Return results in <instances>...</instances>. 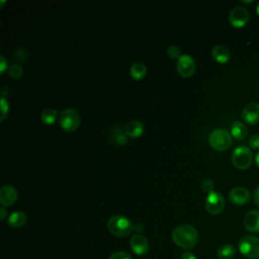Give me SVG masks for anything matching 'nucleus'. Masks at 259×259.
<instances>
[{
  "instance_id": "f257e3e1",
  "label": "nucleus",
  "mask_w": 259,
  "mask_h": 259,
  "mask_svg": "<svg viewBox=\"0 0 259 259\" xmlns=\"http://www.w3.org/2000/svg\"><path fill=\"white\" fill-rule=\"evenodd\" d=\"M173 242L180 248L192 249L198 242V233L196 229L189 224H180L172 231Z\"/></svg>"
},
{
  "instance_id": "f03ea898",
  "label": "nucleus",
  "mask_w": 259,
  "mask_h": 259,
  "mask_svg": "<svg viewBox=\"0 0 259 259\" xmlns=\"http://www.w3.org/2000/svg\"><path fill=\"white\" fill-rule=\"evenodd\" d=\"M107 229L116 237H126L134 231V225L127 218L116 214L108 220Z\"/></svg>"
},
{
  "instance_id": "7ed1b4c3",
  "label": "nucleus",
  "mask_w": 259,
  "mask_h": 259,
  "mask_svg": "<svg viewBox=\"0 0 259 259\" xmlns=\"http://www.w3.org/2000/svg\"><path fill=\"white\" fill-rule=\"evenodd\" d=\"M240 253L249 259L259 258V238L254 235H245L239 241Z\"/></svg>"
},
{
  "instance_id": "20e7f679",
  "label": "nucleus",
  "mask_w": 259,
  "mask_h": 259,
  "mask_svg": "<svg viewBox=\"0 0 259 259\" xmlns=\"http://www.w3.org/2000/svg\"><path fill=\"white\" fill-rule=\"evenodd\" d=\"M208 143L212 149L225 151L229 149L232 144V135L225 128H215L210 133Z\"/></svg>"
},
{
  "instance_id": "39448f33",
  "label": "nucleus",
  "mask_w": 259,
  "mask_h": 259,
  "mask_svg": "<svg viewBox=\"0 0 259 259\" xmlns=\"http://www.w3.org/2000/svg\"><path fill=\"white\" fill-rule=\"evenodd\" d=\"M232 163L239 170L249 168L253 162V155L249 147L239 146L232 153Z\"/></svg>"
},
{
  "instance_id": "423d86ee",
  "label": "nucleus",
  "mask_w": 259,
  "mask_h": 259,
  "mask_svg": "<svg viewBox=\"0 0 259 259\" xmlns=\"http://www.w3.org/2000/svg\"><path fill=\"white\" fill-rule=\"evenodd\" d=\"M59 122L64 131L74 132L79 127L81 123V117L75 108H66L60 113Z\"/></svg>"
},
{
  "instance_id": "0eeeda50",
  "label": "nucleus",
  "mask_w": 259,
  "mask_h": 259,
  "mask_svg": "<svg viewBox=\"0 0 259 259\" xmlns=\"http://www.w3.org/2000/svg\"><path fill=\"white\" fill-rule=\"evenodd\" d=\"M205 209L210 214H220L225 208V198L218 191H211L207 194L204 201Z\"/></svg>"
},
{
  "instance_id": "6e6552de",
  "label": "nucleus",
  "mask_w": 259,
  "mask_h": 259,
  "mask_svg": "<svg viewBox=\"0 0 259 259\" xmlns=\"http://www.w3.org/2000/svg\"><path fill=\"white\" fill-rule=\"evenodd\" d=\"M250 18L249 11L243 6L234 7L229 13V21L234 27H243L245 26Z\"/></svg>"
},
{
  "instance_id": "1a4fd4ad",
  "label": "nucleus",
  "mask_w": 259,
  "mask_h": 259,
  "mask_svg": "<svg viewBox=\"0 0 259 259\" xmlns=\"http://www.w3.org/2000/svg\"><path fill=\"white\" fill-rule=\"evenodd\" d=\"M195 62L190 55H181L177 60V72L180 76L188 78L195 72Z\"/></svg>"
},
{
  "instance_id": "9d476101",
  "label": "nucleus",
  "mask_w": 259,
  "mask_h": 259,
  "mask_svg": "<svg viewBox=\"0 0 259 259\" xmlns=\"http://www.w3.org/2000/svg\"><path fill=\"white\" fill-rule=\"evenodd\" d=\"M250 191L243 186H236L229 192V199L235 205H245L250 201Z\"/></svg>"
},
{
  "instance_id": "9b49d317",
  "label": "nucleus",
  "mask_w": 259,
  "mask_h": 259,
  "mask_svg": "<svg viewBox=\"0 0 259 259\" xmlns=\"http://www.w3.org/2000/svg\"><path fill=\"white\" fill-rule=\"evenodd\" d=\"M242 118L248 124L259 122V102H251L242 110Z\"/></svg>"
},
{
  "instance_id": "f8f14e48",
  "label": "nucleus",
  "mask_w": 259,
  "mask_h": 259,
  "mask_svg": "<svg viewBox=\"0 0 259 259\" xmlns=\"http://www.w3.org/2000/svg\"><path fill=\"white\" fill-rule=\"evenodd\" d=\"M130 246L136 255L142 256L147 254L149 251L148 240L144 236L139 234L132 236V238L130 239Z\"/></svg>"
},
{
  "instance_id": "ddd939ff",
  "label": "nucleus",
  "mask_w": 259,
  "mask_h": 259,
  "mask_svg": "<svg viewBox=\"0 0 259 259\" xmlns=\"http://www.w3.org/2000/svg\"><path fill=\"white\" fill-rule=\"evenodd\" d=\"M17 199V190L12 185H4L0 189V203L2 206H11Z\"/></svg>"
},
{
  "instance_id": "4468645a",
  "label": "nucleus",
  "mask_w": 259,
  "mask_h": 259,
  "mask_svg": "<svg viewBox=\"0 0 259 259\" xmlns=\"http://www.w3.org/2000/svg\"><path fill=\"white\" fill-rule=\"evenodd\" d=\"M245 229L253 234L259 233V209H252L248 211L243 220Z\"/></svg>"
},
{
  "instance_id": "2eb2a0df",
  "label": "nucleus",
  "mask_w": 259,
  "mask_h": 259,
  "mask_svg": "<svg viewBox=\"0 0 259 259\" xmlns=\"http://www.w3.org/2000/svg\"><path fill=\"white\" fill-rule=\"evenodd\" d=\"M211 57L218 63L225 64L230 60L231 53L227 47H225L223 45H218V46L213 47V49L211 51Z\"/></svg>"
},
{
  "instance_id": "dca6fc26",
  "label": "nucleus",
  "mask_w": 259,
  "mask_h": 259,
  "mask_svg": "<svg viewBox=\"0 0 259 259\" xmlns=\"http://www.w3.org/2000/svg\"><path fill=\"white\" fill-rule=\"evenodd\" d=\"M144 132V125L140 120H132L126 123L124 127V134L126 137L132 139H137L142 136Z\"/></svg>"
},
{
  "instance_id": "f3484780",
  "label": "nucleus",
  "mask_w": 259,
  "mask_h": 259,
  "mask_svg": "<svg viewBox=\"0 0 259 259\" xmlns=\"http://www.w3.org/2000/svg\"><path fill=\"white\" fill-rule=\"evenodd\" d=\"M26 223V214L21 210L13 211L9 217L7 224L12 228H20Z\"/></svg>"
},
{
  "instance_id": "a211bd4d",
  "label": "nucleus",
  "mask_w": 259,
  "mask_h": 259,
  "mask_svg": "<svg viewBox=\"0 0 259 259\" xmlns=\"http://www.w3.org/2000/svg\"><path fill=\"white\" fill-rule=\"evenodd\" d=\"M231 135L237 140H244L248 135L247 126L241 121H234L231 125Z\"/></svg>"
},
{
  "instance_id": "6ab92c4d",
  "label": "nucleus",
  "mask_w": 259,
  "mask_h": 259,
  "mask_svg": "<svg viewBox=\"0 0 259 259\" xmlns=\"http://www.w3.org/2000/svg\"><path fill=\"white\" fill-rule=\"evenodd\" d=\"M130 74L135 80H142L147 75V67L141 62L134 63L130 68Z\"/></svg>"
},
{
  "instance_id": "aec40b11",
  "label": "nucleus",
  "mask_w": 259,
  "mask_h": 259,
  "mask_svg": "<svg viewBox=\"0 0 259 259\" xmlns=\"http://www.w3.org/2000/svg\"><path fill=\"white\" fill-rule=\"evenodd\" d=\"M217 255L220 259H233L236 255V248L232 244H222L217 250Z\"/></svg>"
},
{
  "instance_id": "412c9836",
  "label": "nucleus",
  "mask_w": 259,
  "mask_h": 259,
  "mask_svg": "<svg viewBox=\"0 0 259 259\" xmlns=\"http://www.w3.org/2000/svg\"><path fill=\"white\" fill-rule=\"evenodd\" d=\"M57 116H58V111L55 108H51V107L44 109L40 113L41 121L48 125L53 124L56 121Z\"/></svg>"
},
{
  "instance_id": "4be33fe9",
  "label": "nucleus",
  "mask_w": 259,
  "mask_h": 259,
  "mask_svg": "<svg viewBox=\"0 0 259 259\" xmlns=\"http://www.w3.org/2000/svg\"><path fill=\"white\" fill-rule=\"evenodd\" d=\"M110 137L112 138V141L118 146H124L127 142L126 135L118 127H114L111 130Z\"/></svg>"
},
{
  "instance_id": "5701e85b",
  "label": "nucleus",
  "mask_w": 259,
  "mask_h": 259,
  "mask_svg": "<svg viewBox=\"0 0 259 259\" xmlns=\"http://www.w3.org/2000/svg\"><path fill=\"white\" fill-rule=\"evenodd\" d=\"M7 70L9 76L12 78H20L23 75V68L19 64H12Z\"/></svg>"
},
{
  "instance_id": "b1692460",
  "label": "nucleus",
  "mask_w": 259,
  "mask_h": 259,
  "mask_svg": "<svg viewBox=\"0 0 259 259\" xmlns=\"http://www.w3.org/2000/svg\"><path fill=\"white\" fill-rule=\"evenodd\" d=\"M8 111H9V103L6 100L5 96H2L1 97V117H0L1 121L5 119V117L8 114Z\"/></svg>"
},
{
  "instance_id": "393cba45",
  "label": "nucleus",
  "mask_w": 259,
  "mask_h": 259,
  "mask_svg": "<svg viewBox=\"0 0 259 259\" xmlns=\"http://www.w3.org/2000/svg\"><path fill=\"white\" fill-rule=\"evenodd\" d=\"M167 55L171 59H179L181 57L180 55V50L176 46H171L167 49Z\"/></svg>"
},
{
  "instance_id": "a878e982",
  "label": "nucleus",
  "mask_w": 259,
  "mask_h": 259,
  "mask_svg": "<svg viewBox=\"0 0 259 259\" xmlns=\"http://www.w3.org/2000/svg\"><path fill=\"white\" fill-rule=\"evenodd\" d=\"M108 259H133L132 256L125 251H116L112 253Z\"/></svg>"
},
{
  "instance_id": "bb28decb",
  "label": "nucleus",
  "mask_w": 259,
  "mask_h": 259,
  "mask_svg": "<svg viewBox=\"0 0 259 259\" xmlns=\"http://www.w3.org/2000/svg\"><path fill=\"white\" fill-rule=\"evenodd\" d=\"M201 188L202 190L206 191V192H211L213 191V188H214V183L210 180V179H204L202 182H201Z\"/></svg>"
},
{
  "instance_id": "cd10ccee",
  "label": "nucleus",
  "mask_w": 259,
  "mask_h": 259,
  "mask_svg": "<svg viewBox=\"0 0 259 259\" xmlns=\"http://www.w3.org/2000/svg\"><path fill=\"white\" fill-rule=\"evenodd\" d=\"M248 145L252 149H258L259 148V135L254 134L248 139Z\"/></svg>"
},
{
  "instance_id": "c85d7f7f",
  "label": "nucleus",
  "mask_w": 259,
  "mask_h": 259,
  "mask_svg": "<svg viewBox=\"0 0 259 259\" xmlns=\"http://www.w3.org/2000/svg\"><path fill=\"white\" fill-rule=\"evenodd\" d=\"M0 59H1V63H0V72H1V74H3L4 71H5L6 69H8V66H7L6 59L4 58L3 55L0 56Z\"/></svg>"
},
{
  "instance_id": "c756f323",
  "label": "nucleus",
  "mask_w": 259,
  "mask_h": 259,
  "mask_svg": "<svg viewBox=\"0 0 259 259\" xmlns=\"http://www.w3.org/2000/svg\"><path fill=\"white\" fill-rule=\"evenodd\" d=\"M180 259H196V257L194 256V254H192L191 252H184L181 256Z\"/></svg>"
},
{
  "instance_id": "7c9ffc66",
  "label": "nucleus",
  "mask_w": 259,
  "mask_h": 259,
  "mask_svg": "<svg viewBox=\"0 0 259 259\" xmlns=\"http://www.w3.org/2000/svg\"><path fill=\"white\" fill-rule=\"evenodd\" d=\"M253 198H254V202L259 206V185H258V186L255 188V190H254Z\"/></svg>"
},
{
  "instance_id": "2f4dec72",
  "label": "nucleus",
  "mask_w": 259,
  "mask_h": 259,
  "mask_svg": "<svg viewBox=\"0 0 259 259\" xmlns=\"http://www.w3.org/2000/svg\"><path fill=\"white\" fill-rule=\"evenodd\" d=\"M0 220L1 221H3L4 219H5V217H6V209H5V207L4 206H1L0 207Z\"/></svg>"
},
{
  "instance_id": "473e14b6",
  "label": "nucleus",
  "mask_w": 259,
  "mask_h": 259,
  "mask_svg": "<svg viewBox=\"0 0 259 259\" xmlns=\"http://www.w3.org/2000/svg\"><path fill=\"white\" fill-rule=\"evenodd\" d=\"M255 164L257 167H259V151L255 155Z\"/></svg>"
},
{
  "instance_id": "72a5a7b5",
  "label": "nucleus",
  "mask_w": 259,
  "mask_h": 259,
  "mask_svg": "<svg viewBox=\"0 0 259 259\" xmlns=\"http://www.w3.org/2000/svg\"><path fill=\"white\" fill-rule=\"evenodd\" d=\"M256 12H257V14L259 15V2H258L257 5H256Z\"/></svg>"
},
{
  "instance_id": "f704fd0d",
  "label": "nucleus",
  "mask_w": 259,
  "mask_h": 259,
  "mask_svg": "<svg viewBox=\"0 0 259 259\" xmlns=\"http://www.w3.org/2000/svg\"><path fill=\"white\" fill-rule=\"evenodd\" d=\"M242 2L243 3H246V4H251V3H253V1L251 0V1H245V0H242Z\"/></svg>"
}]
</instances>
